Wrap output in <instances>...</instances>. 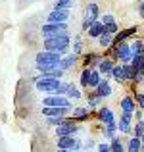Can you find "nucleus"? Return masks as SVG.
<instances>
[{
  "instance_id": "obj_33",
  "label": "nucleus",
  "mask_w": 144,
  "mask_h": 152,
  "mask_svg": "<svg viewBox=\"0 0 144 152\" xmlns=\"http://www.w3.org/2000/svg\"><path fill=\"white\" fill-rule=\"evenodd\" d=\"M106 33L115 35V33H117V23H108V25H106Z\"/></svg>"
},
{
  "instance_id": "obj_1",
  "label": "nucleus",
  "mask_w": 144,
  "mask_h": 152,
  "mask_svg": "<svg viewBox=\"0 0 144 152\" xmlns=\"http://www.w3.org/2000/svg\"><path fill=\"white\" fill-rule=\"evenodd\" d=\"M35 87H37V91H41V93H46L48 96H50V94L63 96V94H67V87H69V83H62L60 79L37 77V79H35Z\"/></svg>"
},
{
  "instance_id": "obj_25",
  "label": "nucleus",
  "mask_w": 144,
  "mask_h": 152,
  "mask_svg": "<svg viewBox=\"0 0 144 152\" xmlns=\"http://www.w3.org/2000/svg\"><path fill=\"white\" fill-rule=\"evenodd\" d=\"M90 73H92V69H90V67H85V69H83V73H81V85L83 87H89Z\"/></svg>"
},
{
  "instance_id": "obj_38",
  "label": "nucleus",
  "mask_w": 144,
  "mask_h": 152,
  "mask_svg": "<svg viewBox=\"0 0 144 152\" xmlns=\"http://www.w3.org/2000/svg\"><path fill=\"white\" fill-rule=\"evenodd\" d=\"M140 15H142V18H144V2L140 4Z\"/></svg>"
},
{
  "instance_id": "obj_26",
  "label": "nucleus",
  "mask_w": 144,
  "mask_h": 152,
  "mask_svg": "<svg viewBox=\"0 0 144 152\" xmlns=\"http://www.w3.org/2000/svg\"><path fill=\"white\" fill-rule=\"evenodd\" d=\"M67 96L69 98H81V91H79L73 83H69V87H67Z\"/></svg>"
},
{
  "instance_id": "obj_14",
  "label": "nucleus",
  "mask_w": 144,
  "mask_h": 152,
  "mask_svg": "<svg viewBox=\"0 0 144 152\" xmlns=\"http://www.w3.org/2000/svg\"><path fill=\"white\" fill-rule=\"evenodd\" d=\"M110 94H111V85L106 81V79H102V81H100V85L96 87V96L104 98V96H110Z\"/></svg>"
},
{
  "instance_id": "obj_20",
  "label": "nucleus",
  "mask_w": 144,
  "mask_h": 152,
  "mask_svg": "<svg viewBox=\"0 0 144 152\" xmlns=\"http://www.w3.org/2000/svg\"><path fill=\"white\" fill-rule=\"evenodd\" d=\"M85 118H89V108L87 106L73 108V119H85Z\"/></svg>"
},
{
  "instance_id": "obj_24",
  "label": "nucleus",
  "mask_w": 144,
  "mask_h": 152,
  "mask_svg": "<svg viewBox=\"0 0 144 152\" xmlns=\"http://www.w3.org/2000/svg\"><path fill=\"white\" fill-rule=\"evenodd\" d=\"M98 42H100V46H110V45H113V35H110V33L100 35V37H98Z\"/></svg>"
},
{
  "instance_id": "obj_31",
  "label": "nucleus",
  "mask_w": 144,
  "mask_h": 152,
  "mask_svg": "<svg viewBox=\"0 0 144 152\" xmlns=\"http://www.w3.org/2000/svg\"><path fill=\"white\" fill-rule=\"evenodd\" d=\"M46 123L48 125H54V127H60L62 123H65V118H48Z\"/></svg>"
},
{
  "instance_id": "obj_19",
  "label": "nucleus",
  "mask_w": 144,
  "mask_h": 152,
  "mask_svg": "<svg viewBox=\"0 0 144 152\" xmlns=\"http://www.w3.org/2000/svg\"><path fill=\"white\" fill-rule=\"evenodd\" d=\"M113 64L110 62V60H102V62H100V66H98V71L100 73H104V75H108V73H111V71H113Z\"/></svg>"
},
{
  "instance_id": "obj_15",
  "label": "nucleus",
  "mask_w": 144,
  "mask_h": 152,
  "mask_svg": "<svg viewBox=\"0 0 144 152\" xmlns=\"http://www.w3.org/2000/svg\"><path fill=\"white\" fill-rule=\"evenodd\" d=\"M117 131H119V133H129V131H131V115L123 114L121 118H119V121H117Z\"/></svg>"
},
{
  "instance_id": "obj_22",
  "label": "nucleus",
  "mask_w": 144,
  "mask_h": 152,
  "mask_svg": "<svg viewBox=\"0 0 144 152\" xmlns=\"http://www.w3.org/2000/svg\"><path fill=\"white\" fill-rule=\"evenodd\" d=\"M111 75H113V79H117V81H125V79H127L123 66H115V67H113V71H111Z\"/></svg>"
},
{
  "instance_id": "obj_28",
  "label": "nucleus",
  "mask_w": 144,
  "mask_h": 152,
  "mask_svg": "<svg viewBox=\"0 0 144 152\" xmlns=\"http://www.w3.org/2000/svg\"><path fill=\"white\" fill-rule=\"evenodd\" d=\"M100 81H102V77H100V73H98V71H92V73H90V81H89V87H98V85H100Z\"/></svg>"
},
{
  "instance_id": "obj_27",
  "label": "nucleus",
  "mask_w": 144,
  "mask_h": 152,
  "mask_svg": "<svg viewBox=\"0 0 144 152\" xmlns=\"http://www.w3.org/2000/svg\"><path fill=\"white\" fill-rule=\"evenodd\" d=\"M71 2H73V0H56L54 10H69Z\"/></svg>"
},
{
  "instance_id": "obj_36",
  "label": "nucleus",
  "mask_w": 144,
  "mask_h": 152,
  "mask_svg": "<svg viewBox=\"0 0 144 152\" xmlns=\"http://www.w3.org/2000/svg\"><path fill=\"white\" fill-rule=\"evenodd\" d=\"M137 102H138V106H140L142 110H144V94H142V93H138V94H137Z\"/></svg>"
},
{
  "instance_id": "obj_21",
  "label": "nucleus",
  "mask_w": 144,
  "mask_h": 152,
  "mask_svg": "<svg viewBox=\"0 0 144 152\" xmlns=\"http://www.w3.org/2000/svg\"><path fill=\"white\" fill-rule=\"evenodd\" d=\"M42 77H48V79H60L63 77V69H60V67H52V69H48L42 73Z\"/></svg>"
},
{
  "instance_id": "obj_29",
  "label": "nucleus",
  "mask_w": 144,
  "mask_h": 152,
  "mask_svg": "<svg viewBox=\"0 0 144 152\" xmlns=\"http://www.w3.org/2000/svg\"><path fill=\"white\" fill-rule=\"evenodd\" d=\"M123 69H125V75H127V79H135V81H137V73H135L133 66H129V64H123Z\"/></svg>"
},
{
  "instance_id": "obj_35",
  "label": "nucleus",
  "mask_w": 144,
  "mask_h": 152,
  "mask_svg": "<svg viewBox=\"0 0 144 152\" xmlns=\"http://www.w3.org/2000/svg\"><path fill=\"white\" fill-rule=\"evenodd\" d=\"M98 152H111V146L106 145V142H100V145H98Z\"/></svg>"
},
{
  "instance_id": "obj_40",
  "label": "nucleus",
  "mask_w": 144,
  "mask_h": 152,
  "mask_svg": "<svg viewBox=\"0 0 144 152\" xmlns=\"http://www.w3.org/2000/svg\"><path fill=\"white\" fill-rule=\"evenodd\" d=\"M69 152H79V150H69Z\"/></svg>"
},
{
  "instance_id": "obj_37",
  "label": "nucleus",
  "mask_w": 144,
  "mask_h": 152,
  "mask_svg": "<svg viewBox=\"0 0 144 152\" xmlns=\"http://www.w3.org/2000/svg\"><path fill=\"white\" fill-rule=\"evenodd\" d=\"M79 50H81V41H79V39H75V54H77Z\"/></svg>"
},
{
  "instance_id": "obj_39",
  "label": "nucleus",
  "mask_w": 144,
  "mask_h": 152,
  "mask_svg": "<svg viewBox=\"0 0 144 152\" xmlns=\"http://www.w3.org/2000/svg\"><path fill=\"white\" fill-rule=\"evenodd\" d=\"M58 152H69V150H62V148H58Z\"/></svg>"
},
{
  "instance_id": "obj_12",
  "label": "nucleus",
  "mask_w": 144,
  "mask_h": 152,
  "mask_svg": "<svg viewBox=\"0 0 144 152\" xmlns=\"http://www.w3.org/2000/svg\"><path fill=\"white\" fill-rule=\"evenodd\" d=\"M138 31V27L135 25V27H129V29H123V31H119L117 35H115V45H119V42H125L127 39L131 37V35H135Z\"/></svg>"
},
{
  "instance_id": "obj_41",
  "label": "nucleus",
  "mask_w": 144,
  "mask_h": 152,
  "mask_svg": "<svg viewBox=\"0 0 144 152\" xmlns=\"http://www.w3.org/2000/svg\"><path fill=\"white\" fill-rule=\"evenodd\" d=\"M142 142H144V135H142Z\"/></svg>"
},
{
  "instance_id": "obj_30",
  "label": "nucleus",
  "mask_w": 144,
  "mask_h": 152,
  "mask_svg": "<svg viewBox=\"0 0 144 152\" xmlns=\"http://www.w3.org/2000/svg\"><path fill=\"white\" fill-rule=\"evenodd\" d=\"M111 152H123V145H121V141H119L117 137L115 139H111Z\"/></svg>"
},
{
  "instance_id": "obj_3",
  "label": "nucleus",
  "mask_w": 144,
  "mask_h": 152,
  "mask_svg": "<svg viewBox=\"0 0 144 152\" xmlns=\"http://www.w3.org/2000/svg\"><path fill=\"white\" fill-rule=\"evenodd\" d=\"M42 45H44V50H48V52H58V54H62V52H65L67 46H69V35L62 33V35H56V37L44 39Z\"/></svg>"
},
{
  "instance_id": "obj_17",
  "label": "nucleus",
  "mask_w": 144,
  "mask_h": 152,
  "mask_svg": "<svg viewBox=\"0 0 144 152\" xmlns=\"http://www.w3.org/2000/svg\"><path fill=\"white\" fill-rule=\"evenodd\" d=\"M142 148V139L140 137H131L129 145H127V152H140Z\"/></svg>"
},
{
  "instance_id": "obj_16",
  "label": "nucleus",
  "mask_w": 144,
  "mask_h": 152,
  "mask_svg": "<svg viewBox=\"0 0 144 152\" xmlns=\"http://www.w3.org/2000/svg\"><path fill=\"white\" fill-rule=\"evenodd\" d=\"M75 62H77V54L73 52V54H69V56H65V58H62V60H60L58 67L65 71V69H69L71 66H75Z\"/></svg>"
},
{
  "instance_id": "obj_6",
  "label": "nucleus",
  "mask_w": 144,
  "mask_h": 152,
  "mask_svg": "<svg viewBox=\"0 0 144 152\" xmlns=\"http://www.w3.org/2000/svg\"><path fill=\"white\" fill-rule=\"evenodd\" d=\"M115 56H117V58L121 60L123 64L133 62V52H131V45H127V42H119L117 48H115Z\"/></svg>"
},
{
  "instance_id": "obj_4",
  "label": "nucleus",
  "mask_w": 144,
  "mask_h": 152,
  "mask_svg": "<svg viewBox=\"0 0 144 152\" xmlns=\"http://www.w3.org/2000/svg\"><path fill=\"white\" fill-rule=\"evenodd\" d=\"M42 37L44 39H50V37H56V35H62V33H67V25L65 23H44L41 29Z\"/></svg>"
},
{
  "instance_id": "obj_10",
  "label": "nucleus",
  "mask_w": 144,
  "mask_h": 152,
  "mask_svg": "<svg viewBox=\"0 0 144 152\" xmlns=\"http://www.w3.org/2000/svg\"><path fill=\"white\" fill-rule=\"evenodd\" d=\"M100 119L104 121V125H106V127L117 125V121H115V118H113V114H111L110 108H102V110H100Z\"/></svg>"
},
{
  "instance_id": "obj_9",
  "label": "nucleus",
  "mask_w": 144,
  "mask_h": 152,
  "mask_svg": "<svg viewBox=\"0 0 144 152\" xmlns=\"http://www.w3.org/2000/svg\"><path fill=\"white\" fill-rule=\"evenodd\" d=\"M69 114V108H42V115L46 118H65Z\"/></svg>"
},
{
  "instance_id": "obj_23",
  "label": "nucleus",
  "mask_w": 144,
  "mask_h": 152,
  "mask_svg": "<svg viewBox=\"0 0 144 152\" xmlns=\"http://www.w3.org/2000/svg\"><path fill=\"white\" fill-rule=\"evenodd\" d=\"M131 52H133V56L144 54V41H135L133 45H131Z\"/></svg>"
},
{
  "instance_id": "obj_42",
  "label": "nucleus",
  "mask_w": 144,
  "mask_h": 152,
  "mask_svg": "<svg viewBox=\"0 0 144 152\" xmlns=\"http://www.w3.org/2000/svg\"><path fill=\"white\" fill-rule=\"evenodd\" d=\"M89 152H90V150H89Z\"/></svg>"
},
{
  "instance_id": "obj_7",
  "label": "nucleus",
  "mask_w": 144,
  "mask_h": 152,
  "mask_svg": "<svg viewBox=\"0 0 144 152\" xmlns=\"http://www.w3.org/2000/svg\"><path fill=\"white\" fill-rule=\"evenodd\" d=\"M77 133V125H75L73 121H65L62 123L60 127H56V137H73V135Z\"/></svg>"
},
{
  "instance_id": "obj_13",
  "label": "nucleus",
  "mask_w": 144,
  "mask_h": 152,
  "mask_svg": "<svg viewBox=\"0 0 144 152\" xmlns=\"http://www.w3.org/2000/svg\"><path fill=\"white\" fill-rule=\"evenodd\" d=\"M121 110H123V114H127V115H133L135 114V100L131 96H125V98H121Z\"/></svg>"
},
{
  "instance_id": "obj_11",
  "label": "nucleus",
  "mask_w": 144,
  "mask_h": 152,
  "mask_svg": "<svg viewBox=\"0 0 144 152\" xmlns=\"http://www.w3.org/2000/svg\"><path fill=\"white\" fill-rule=\"evenodd\" d=\"M75 146H77L75 137H60L58 139V148H62V150H75Z\"/></svg>"
},
{
  "instance_id": "obj_34",
  "label": "nucleus",
  "mask_w": 144,
  "mask_h": 152,
  "mask_svg": "<svg viewBox=\"0 0 144 152\" xmlns=\"http://www.w3.org/2000/svg\"><path fill=\"white\" fill-rule=\"evenodd\" d=\"M102 23H104V25H108V23H115L113 15H111V14H104V19H102Z\"/></svg>"
},
{
  "instance_id": "obj_8",
  "label": "nucleus",
  "mask_w": 144,
  "mask_h": 152,
  "mask_svg": "<svg viewBox=\"0 0 144 152\" xmlns=\"http://www.w3.org/2000/svg\"><path fill=\"white\" fill-rule=\"evenodd\" d=\"M67 18H69V10H52L48 14L46 23H65Z\"/></svg>"
},
{
  "instance_id": "obj_18",
  "label": "nucleus",
  "mask_w": 144,
  "mask_h": 152,
  "mask_svg": "<svg viewBox=\"0 0 144 152\" xmlns=\"http://www.w3.org/2000/svg\"><path fill=\"white\" fill-rule=\"evenodd\" d=\"M106 33V25H104L102 21H96L92 27L89 29V35L90 37H100V35H104Z\"/></svg>"
},
{
  "instance_id": "obj_5",
  "label": "nucleus",
  "mask_w": 144,
  "mask_h": 152,
  "mask_svg": "<svg viewBox=\"0 0 144 152\" xmlns=\"http://www.w3.org/2000/svg\"><path fill=\"white\" fill-rule=\"evenodd\" d=\"M42 106L44 108H71L69 98L58 96V94H50V96L42 98Z\"/></svg>"
},
{
  "instance_id": "obj_2",
  "label": "nucleus",
  "mask_w": 144,
  "mask_h": 152,
  "mask_svg": "<svg viewBox=\"0 0 144 152\" xmlns=\"http://www.w3.org/2000/svg\"><path fill=\"white\" fill-rule=\"evenodd\" d=\"M60 60H62V54H58V52H48V50H42L35 56V64H37V67L41 69V73L52 69V67H58Z\"/></svg>"
},
{
  "instance_id": "obj_32",
  "label": "nucleus",
  "mask_w": 144,
  "mask_h": 152,
  "mask_svg": "<svg viewBox=\"0 0 144 152\" xmlns=\"http://www.w3.org/2000/svg\"><path fill=\"white\" fill-rule=\"evenodd\" d=\"M98 104H100V96H96V94H94V96H89V98H87V108H89V110H90L92 106H98Z\"/></svg>"
}]
</instances>
